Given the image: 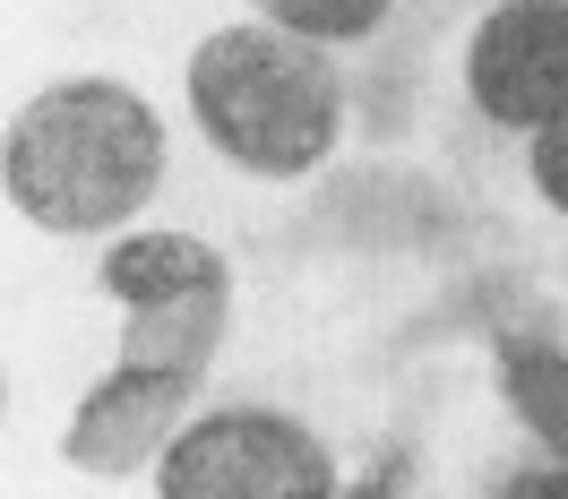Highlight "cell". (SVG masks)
Segmentation results:
<instances>
[{"mask_svg":"<svg viewBox=\"0 0 568 499\" xmlns=\"http://www.w3.org/2000/svg\"><path fill=\"white\" fill-rule=\"evenodd\" d=\"M164 173H173V121L112 70L43 78L0 130V190L43 242L130 233L155 207Z\"/></svg>","mask_w":568,"mask_h":499,"instance_id":"6da1fadb","label":"cell"},{"mask_svg":"<svg viewBox=\"0 0 568 499\" xmlns=\"http://www.w3.org/2000/svg\"><path fill=\"white\" fill-rule=\"evenodd\" d=\"M181 112L224 173L293 190L336 164L354 95L327 43H302L267 18H224L181 61Z\"/></svg>","mask_w":568,"mask_h":499,"instance_id":"7a4b0ae2","label":"cell"},{"mask_svg":"<svg viewBox=\"0 0 568 499\" xmlns=\"http://www.w3.org/2000/svg\"><path fill=\"white\" fill-rule=\"evenodd\" d=\"M155 499H336V448L284 405H199L155 457Z\"/></svg>","mask_w":568,"mask_h":499,"instance_id":"3957f363","label":"cell"},{"mask_svg":"<svg viewBox=\"0 0 568 499\" xmlns=\"http://www.w3.org/2000/svg\"><path fill=\"white\" fill-rule=\"evenodd\" d=\"M457 95L499 139H534L568 104V0H483L457 43Z\"/></svg>","mask_w":568,"mask_h":499,"instance_id":"277c9868","label":"cell"},{"mask_svg":"<svg viewBox=\"0 0 568 499\" xmlns=\"http://www.w3.org/2000/svg\"><path fill=\"white\" fill-rule=\"evenodd\" d=\"M199 414V379L190 370H155V361H121L112 354L104 379H87L61 422V457L95 482H130L155 473V457L173 448V430Z\"/></svg>","mask_w":568,"mask_h":499,"instance_id":"5b68a950","label":"cell"},{"mask_svg":"<svg viewBox=\"0 0 568 499\" xmlns=\"http://www.w3.org/2000/svg\"><path fill=\"white\" fill-rule=\"evenodd\" d=\"M233 285V258L207 242V233H181V224H130L95 249V293L112 310H164V302H190V293H224Z\"/></svg>","mask_w":568,"mask_h":499,"instance_id":"8992f818","label":"cell"},{"mask_svg":"<svg viewBox=\"0 0 568 499\" xmlns=\"http://www.w3.org/2000/svg\"><path fill=\"white\" fill-rule=\"evenodd\" d=\"M224 319H233V285L224 293H190V302H164V310H130V319H121V361H155V370L207 379L215 345H224Z\"/></svg>","mask_w":568,"mask_h":499,"instance_id":"52a82bcc","label":"cell"},{"mask_svg":"<svg viewBox=\"0 0 568 499\" xmlns=\"http://www.w3.org/2000/svg\"><path fill=\"white\" fill-rule=\"evenodd\" d=\"M499 396L551 465H568V354L560 345H499Z\"/></svg>","mask_w":568,"mask_h":499,"instance_id":"ba28073f","label":"cell"},{"mask_svg":"<svg viewBox=\"0 0 568 499\" xmlns=\"http://www.w3.org/2000/svg\"><path fill=\"white\" fill-rule=\"evenodd\" d=\"M250 18H267L302 43H327V52H362L388 35L396 0H250Z\"/></svg>","mask_w":568,"mask_h":499,"instance_id":"9c48e42d","label":"cell"},{"mask_svg":"<svg viewBox=\"0 0 568 499\" xmlns=\"http://www.w3.org/2000/svg\"><path fill=\"white\" fill-rule=\"evenodd\" d=\"M526 146V190H534V207H551L568 224V104L534 130V139H517Z\"/></svg>","mask_w":568,"mask_h":499,"instance_id":"30bf717a","label":"cell"}]
</instances>
